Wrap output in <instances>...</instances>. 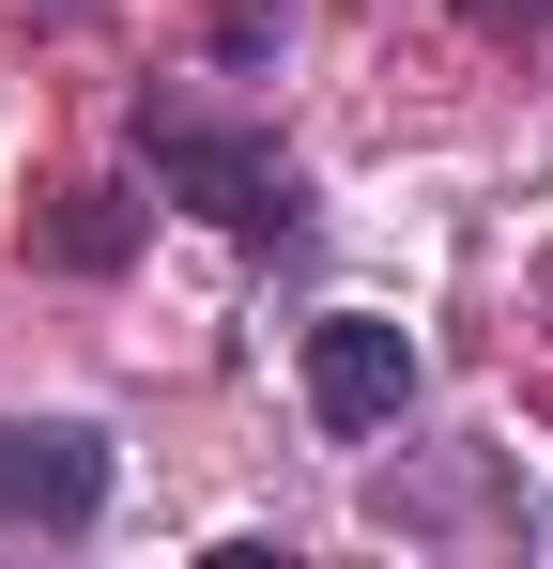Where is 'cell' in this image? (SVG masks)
Listing matches in <instances>:
<instances>
[{
	"mask_svg": "<svg viewBox=\"0 0 553 569\" xmlns=\"http://www.w3.org/2000/svg\"><path fill=\"white\" fill-rule=\"evenodd\" d=\"M139 154H154V186H170V200H200L231 247H292V231H308V170L276 154L262 123H231V108L154 93V108H139Z\"/></svg>",
	"mask_w": 553,
	"mask_h": 569,
	"instance_id": "1",
	"label": "cell"
},
{
	"mask_svg": "<svg viewBox=\"0 0 553 569\" xmlns=\"http://www.w3.org/2000/svg\"><path fill=\"white\" fill-rule=\"evenodd\" d=\"M0 523L16 539H92L108 523V431L92 416H0Z\"/></svg>",
	"mask_w": 553,
	"mask_h": 569,
	"instance_id": "2",
	"label": "cell"
},
{
	"mask_svg": "<svg viewBox=\"0 0 553 569\" xmlns=\"http://www.w3.org/2000/svg\"><path fill=\"white\" fill-rule=\"evenodd\" d=\"M308 416H323L339 447L400 431V416H415V339L369 323V308H323V323H308Z\"/></svg>",
	"mask_w": 553,
	"mask_h": 569,
	"instance_id": "3",
	"label": "cell"
},
{
	"mask_svg": "<svg viewBox=\"0 0 553 569\" xmlns=\"http://www.w3.org/2000/svg\"><path fill=\"white\" fill-rule=\"evenodd\" d=\"M62 262H123V216H108V186H78V216H62Z\"/></svg>",
	"mask_w": 553,
	"mask_h": 569,
	"instance_id": "4",
	"label": "cell"
},
{
	"mask_svg": "<svg viewBox=\"0 0 553 569\" xmlns=\"http://www.w3.org/2000/svg\"><path fill=\"white\" fill-rule=\"evenodd\" d=\"M461 16H476V31H539L553 0H461Z\"/></svg>",
	"mask_w": 553,
	"mask_h": 569,
	"instance_id": "5",
	"label": "cell"
},
{
	"mask_svg": "<svg viewBox=\"0 0 553 569\" xmlns=\"http://www.w3.org/2000/svg\"><path fill=\"white\" fill-rule=\"evenodd\" d=\"M539 292H553V262H539Z\"/></svg>",
	"mask_w": 553,
	"mask_h": 569,
	"instance_id": "6",
	"label": "cell"
}]
</instances>
